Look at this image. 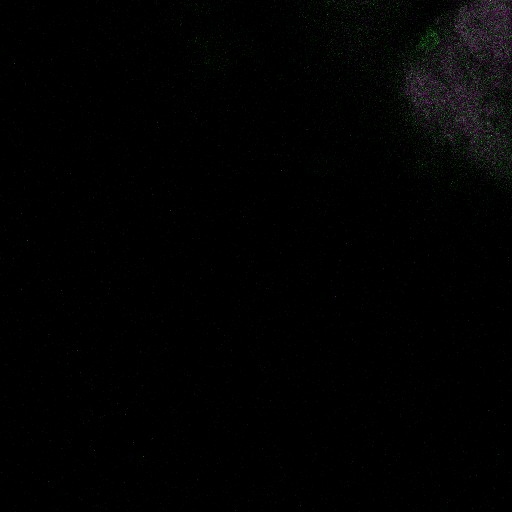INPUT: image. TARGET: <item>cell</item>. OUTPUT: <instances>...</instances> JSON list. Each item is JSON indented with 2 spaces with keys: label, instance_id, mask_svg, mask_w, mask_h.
<instances>
[{
  "label": "cell",
  "instance_id": "1",
  "mask_svg": "<svg viewBox=\"0 0 512 512\" xmlns=\"http://www.w3.org/2000/svg\"><path fill=\"white\" fill-rule=\"evenodd\" d=\"M456 43L485 66L490 85L512 86V0H471L454 20Z\"/></svg>",
  "mask_w": 512,
  "mask_h": 512
}]
</instances>
